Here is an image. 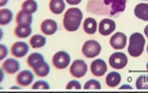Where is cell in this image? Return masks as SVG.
Instances as JSON below:
<instances>
[{
  "label": "cell",
  "instance_id": "cell-1",
  "mask_svg": "<svg viewBox=\"0 0 148 93\" xmlns=\"http://www.w3.org/2000/svg\"><path fill=\"white\" fill-rule=\"evenodd\" d=\"M127 0H92L88 3V10L99 16H116L125 11Z\"/></svg>",
  "mask_w": 148,
  "mask_h": 93
},
{
  "label": "cell",
  "instance_id": "cell-2",
  "mask_svg": "<svg viewBox=\"0 0 148 93\" xmlns=\"http://www.w3.org/2000/svg\"><path fill=\"white\" fill-rule=\"evenodd\" d=\"M82 11L76 7H70L66 10L63 19V27L68 32H75L79 29L82 21Z\"/></svg>",
  "mask_w": 148,
  "mask_h": 93
},
{
  "label": "cell",
  "instance_id": "cell-3",
  "mask_svg": "<svg viewBox=\"0 0 148 93\" xmlns=\"http://www.w3.org/2000/svg\"><path fill=\"white\" fill-rule=\"evenodd\" d=\"M144 46H145V38L141 33H133L130 37L127 52L132 57H139L143 53Z\"/></svg>",
  "mask_w": 148,
  "mask_h": 93
},
{
  "label": "cell",
  "instance_id": "cell-4",
  "mask_svg": "<svg viewBox=\"0 0 148 93\" xmlns=\"http://www.w3.org/2000/svg\"><path fill=\"white\" fill-rule=\"evenodd\" d=\"M102 47L100 43L96 40H88L84 42V44L82 45V54L88 58H94L97 57L100 53H101Z\"/></svg>",
  "mask_w": 148,
  "mask_h": 93
},
{
  "label": "cell",
  "instance_id": "cell-5",
  "mask_svg": "<svg viewBox=\"0 0 148 93\" xmlns=\"http://www.w3.org/2000/svg\"><path fill=\"white\" fill-rule=\"evenodd\" d=\"M70 61H71V57H70L69 53L66 51H58L56 52L53 56V65L56 67V69H58V70H64L68 65H70Z\"/></svg>",
  "mask_w": 148,
  "mask_h": 93
},
{
  "label": "cell",
  "instance_id": "cell-6",
  "mask_svg": "<svg viewBox=\"0 0 148 93\" xmlns=\"http://www.w3.org/2000/svg\"><path fill=\"white\" fill-rule=\"evenodd\" d=\"M109 65L112 69L121 70L127 65V57L123 52H114L109 57Z\"/></svg>",
  "mask_w": 148,
  "mask_h": 93
},
{
  "label": "cell",
  "instance_id": "cell-7",
  "mask_svg": "<svg viewBox=\"0 0 148 93\" xmlns=\"http://www.w3.org/2000/svg\"><path fill=\"white\" fill-rule=\"evenodd\" d=\"M88 72V65L82 59H76L70 65V74L74 78H82Z\"/></svg>",
  "mask_w": 148,
  "mask_h": 93
},
{
  "label": "cell",
  "instance_id": "cell-8",
  "mask_svg": "<svg viewBox=\"0 0 148 93\" xmlns=\"http://www.w3.org/2000/svg\"><path fill=\"white\" fill-rule=\"evenodd\" d=\"M28 51H29V46L24 41L16 42L10 47V54L14 57H18V58L25 57V55L28 53Z\"/></svg>",
  "mask_w": 148,
  "mask_h": 93
},
{
  "label": "cell",
  "instance_id": "cell-9",
  "mask_svg": "<svg viewBox=\"0 0 148 93\" xmlns=\"http://www.w3.org/2000/svg\"><path fill=\"white\" fill-rule=\"evenodd\" d=\"M34 81V75L31 71L24 70L16 75V82L20 87H28Z\"/></svg>",
  "mask_w": 148,
  "mask_h": 93
},
{
  "label": "cell",
  "instance_id": "cell-10",
  "mask_svg": "<svg viewBox=\"0 0 148 93\" xmlns=\"http://www.w3.org/2000/svg\"><path fill=\"white\" fill-rule=\"evenodd\" d=\"M115 28L116 24L113 20L103 19L99 24V34L102 36H108L115 31Z\"/></svg>",
  "mask_w": 148,
  "mask_h": 93
},
{
  "label": "cell",
  "instance_id": "cell-11",
  "mask_svg": "<svg viewBox=\"0 0 148 93\" xmlns=\"http://www.w3.org/2000/svg\"><path fill=\"white\" fill-rule=\"evenodd\" d=\"M90 72L96 77H102L107 73V65L103 59L97 58L90 63Z\"/></svg>",
  "mask_w": 148,
  "mask_h": 93
},
{
  "label": "cell",
  "instance_id": "cell-12",
  "mask_svg": "<svg viewBox=\"0 0 148 93\" xmlns=\"http://www.w3.org/2000/svg\"><path fill=\"white\" fill-rule=\"evenodd\" d=\"M127 38L125 36V34H123V32H117L115 33L112 37L110 38V45L113 49H123L127 45Z\"/></svg>",
  "mask_w": 148,
  "mask_h": 93
},
{
  "label": "cell",
  "instance_id": "cell-13",
  "mask_svg": "<svg viewBox=\"0 0 148 93\" xmlns=\"http://www.w3.org/2000/svg\"><path fill=\"white\" fill-rule=\"evenodd\" d=\"M40 31L44 35H53L58 31V24L53 20H44L40 25Z\"/></svg>",
  "mask_w": 148,
  "mask_h": 93
},
{
  "label": "cell",
  "instance_id": "cell-14",
  "mask_svg": "<svg viewBox=\"0 0 148 93\" xmlns=\"http://www.w3.org/2000/svg\"><path fill=\"white\" fill-rule=\"evenodd\" d=\"M20 63L14 58H7L2 63V70L8 75L18 73L20 71Z\"/></svg>",
  "mask_w": 148,
  "mask_h": 93
},
{
  "label": "cell",
  "instance_id": "cell-15",
  "mask_svg": "<svg viewBox=\"0 0 148 93\" xmlns=\"http://www.w3.org/2000/svg\"><path fill=\"white\" fill-rule=\"evenodd\" d=\"M33 22V16L32 14L27 13L24 10H20L16 13V23L18 26H31V24Z\"/></svg>",
  "mask_w": 148,
  "mask_h": 93
},
{
  "label": "cell",
  "instance_id": "cell-16",
  "mask_svg": "<svg viewBox=\"0 0 148 93\" xmlns=\"http://www.w3.org/2000/svg\"><path fill=\"white\" fill-rule=\"evenodd\" d=\"M135 16L142 21L148 22V3H139L134 10Z\"/></svg>",
  "mask_w": 148,
  "mask_h": 93
},
{
  "label": "cell",
  "instance_id": "cell-17",
  "mask_svg": "<svg viewBox=\"0 0 148 93\" xmlns=\"http://www.w3.org/2000/svg\"><path fill=\"white\" fill-rule=\"evenodd\" d=\"M26 61H27L28 67H30L31 69H34L37 65H39L41 63H43L44 56L39 52H34V53H31L30 55L28 56Z\"/></svg>",
  "mask_w": 148,
  "mask_h": 93
},
{
  "label": "cell",
  "instance_id": "cell-18",
  "mask_svg": "<svg viewBox=\"0 0 148 93\" xmlns=\"http://www.w3.org/2000/svg\"><path fill=\"white\" fill-rule=\"evenodd\" d=\"M83 30L86 34L92 35L98 30V23L94 18H88L83 22Z\"/></svg>",
  "mask_w": 148,
  "mask_h": 93
},
{
  "label": "cell",
  "instance_id": "cell-19",
  "mask_svg": "<svg viewBox=\"0 0 148 93\" xmlns=\"http://www.w3.org/2000/svg\"><path fill=\"white\" fill-rule=\"evenodd\" d=\"M66 8L64 0H51L49 1V10L55 14H61Z\"/></svg>",
  "mask_w": 148,
  "mask_h": 93
},
{
  "label": "cell",
  "instance_id": "cell-20",
  "mask_svg": "<svg viewBox=\"0 0 148 93\" xmlns=\"http://www.w3.org/2000/svg\"><path fill=\"white\" fill-rule=\"evenodd\" d=\"M121 81V76L117 72H111L107 75L106 77V85L110 88L118 86V84Z\"/></svg>",
  "mask_w": 148,
  "mask_h": 93
},
{
  "label": "cell",
  "instance_id": "cell-21",
  "mask_svg": "<svg viewBox=\"0 0 148 93\" xmlns=\"http://www.w3.org/2000/svg\"><path fill=\"white\" fill-rule=\"evenodd\" d=\"M29 43H30V46L34 49L41 48V47H43L44 45H45L46 39L44 36L39 35V34H36V35H33L32 37L30 38Z\"/></svg>",
  "mask_w": 148,
  "mask_h": 93
},
{
  "label": "cell",
  "instance_id": "cell-22",
  "mask_svg": "<svg viewBox=\"0 0 148 93\" xmlns=\"http://www.w3.org/2000/svg\"><path fill=\"white\" fill-rule=\"evenodd\" d=\"M33 72H34V74L36 75L37 77H46L47 75L49 74V72H51V69H49V65L47 63H45V61H43V63H41L39 65H37L36 67H34L33 69Z\"/></svg>",
  "mask_w": 148,
  "mask_h": 93
},
{
  "label": "cell",
  "instance_id": "cell-23",
  "mask_svg": "<svg viewBox=\"0 0 148 93\" xmlns=\"http://www.w3.org/2000/svg\"><path fill=\"white\" fill-rule=\"evenodd\" d=\"M32 28L31 26H16L14 28V36L18 38H27L31 35Z\"/></svg>",
  "mask_w": 148,
  "mask_h": 93
},
{
  "label": "cell",
  "instance_id": "cell-24",
  "mask_svg": "<svg viewBox=\"0 0 148 93\" xmlns=\"http://www.w3.org/2000/svg\"><path fill=\"white\" fill-rule=\"evenodd\" d=\"M12 20V12L8 8L0 9V26H6Z\"/></svg>",
  "mask_w": 148,
  "mask_h": 93
},
{
  "label": "cell",
  "instance_id": "cell-25",
  "mask_svg": "<svg viewBox=\"0 0 148 93\" xmlns=\"http://www.w3.org/2000/svg\"><path fill=\"white\" fill-rule=\"evenodd\" d=\"M37 8H38V4L35 0H25L22 3V10H24L27 13H34L36 12Z\"/></svg>",
  "mask_w": 148,
  "mask_h": 93
},
{
  "label": "cell",
  "instance_id": "cell-26",
  "mask_svg": "<svg viewBox=\"0 0 148 93\" xmlns=\"http://www.w3.org/2000/svg\"><path fill=\"white\" fill-rule=\"evenodd\" d=\"M136 88L139 90H148V76L141 75L136 81Z\"/></svg>",
  "mask_w": 148,
  "mask_h": 93
},
{
  "label": "cell",
  "instance_id": "cell-27",
  "mask_svg": "<svg viewBox=\"0 0 148 93\" xmlns=\"http://www.w3.org/2000/svg\"><path fill=\"white\" fill-rule=\"evenodd\" d=\"M83 89H101V84H100L99 81L97 80H94V79H90L84 84V86H83Z\"/></svg>",
  "mask_w": 148,
  "mask_h": 93
},
{
  "label": "cell",
  "instance_id": "cell-28",
  "mask_svg": "<svg viewBox=\"0 0 148 93\" xmlns=\"http://www.w3.org/2000/svg\"><path fill=\"white\" fill-rule=\"evenodd\" d=\"M32 89H49V84L46 81L39 80V81H36L33 84Z\"/></svg>",
  "mask_w": 148,
  "mask_h": 93
},
{
  "label": "cell",
  "instance_id": "cell-29",
  "mask_svg": "<svg viewBox=\"0 0 148 93\" xmlns=\"http://www.w3.org/2000/svg\"><path fill=\"white\" fill-rule=\"evenodd\" d=\"M66 89H74V90H79L81 89V85L78 81L76 80H72V81L68 82V84L66 85Z\"/></svg>",
  "mask_w": 148,
  "mask_h": 93
},
{
  "label": "cell",
  "instance_id": "cell-30",
  "mask_svg": "<svg viewBox=\"0 0 148 93\" xmlns=\"http://www.w3.org/2000/svg\"><path fill=\"white\" fill-rule=\"evenodd\" d=\"M8 54V49L4 44H0V61H3Z\"/></svg>",
  "mask_w": 148,
  "mask_h": 93
},
{
  "label": "cell",
  "instance_id": "cell-31",
  "mask_svg": "<svg viewBox=\"0 0 148 93\" xmlns=\"http://www.w3.org/2000/svg\"><path fill=\"white\" fill-rule=\"evenodd\" d=\"M66 2L69 5H78L81 2V0H66Z\"/></svg>",
  "mask_w": 148,
  "mask_h": 93
},
{
  "label": "cell",
  "instance_id": "cell-32",
  "mask_svg": "<svg viewBox=\"0 0 148 93\" xmlns=\"http://www.w3.org/2000/svg\"><path fill=\"white\" fill-rule=\"evenodd\" d=\"M9 0H0V7H3L8 3Z\"/></svg>",
  "mask_w": 148,
  "mask_h": 93
},
{
  "label": "cell",
  "instance_id": "cell-33",
  "mask_svg": "<svg viewBox=\"0 0 148 93\" xmlns=\"http://www.w3.org/2000/svg\"><path fill=\"white\" fill-rule=\"evenodd\" d=\"M3 79H4V73H3L2 69H0V83L3 81Z\"/></svg>",
  "mask_w": 148,
  "mask_h": 93
},
{
  "label": "cell",
  "instance_id": "cell-34",
  "mask_svg": "<svg viewBox=\"0 0 148 93\" xmlns=\"http://www.w3.org/2000/svg\"><path fill=\"white\" fill-rule=\"evenodd\" d=\"M120 89H132V86H130V85H123V86H120Z\"/></svg>",
  "mask_w": 148,
  "mask_h": 93
},
{
  "label": "cell",
  "instance_id": "cell-35",
  "mask_svg": "<svg viewBox=\"0 0 148 93\" xmlns=\"http://www.w3.org/2000/svg\"><path fill=\"white\" fill-rule=\"evenodd\" d=\"M144 34H145V36L148 38V25L144 28Z\"/></svg>",
  "mask_w": 148,
  "mask_h": 93
},
{
  "label": "cell",
  "instance_id": "cell-36",
  "mask_svg": "<svg viewBox=\"0 0 148 93\" xmlns=\"http://www.w3.org/2000/svg\"><path fill=\"white\" fill-rule=\"evenodd\" d=\"M2 38H3V31L0 29V40L2 39Z\"/></svg>",
  "mask_w": 148,
  "mask_h": 93
},
{
  "label": "cell",
  "instance_id": "cell-37",
  "mask_svg": "<svg viewBox=\"0 0 148 93\" xmlns=\"http://www.w3.org/2000/svg\"><path fill=\"white\" fill-rule=\"evenodd\" d=\"M146 69H147V71H148V63H147V65H146Z\"/></svg>",
  "mask_w": 148,
  "mask_h": 93
},
{
  "label": "cell",
  "instance_id": "cell-38",
  "mask_svg": "<svg viewBox=\"0 0 148 93\" xmlns=\"http://www.w3.org/2000/svg\"><path fill=\"white\" fill-rule=\"evenodd\" d=\"M147 53H148V45H147Z\"/></svg>",
  "mask_w": 148,
  "mask_h": 93
},
{
  "label": "cell",
  "instance_id": "cell-39",
  "mask_svg": "<svg viewBox=\"0 0 148 93\" xmlns=\"http://www.w3.org/2000/svg\"><path fill=\"white\" fill-rule=\"evenodd\" d=\"M143 1H146V0H143Z\"/></svg>",
  "mask_w": 148,
  "mask_h": 93
}]
</instances>
